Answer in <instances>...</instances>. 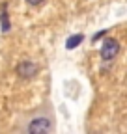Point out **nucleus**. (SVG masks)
<instances>
[{
	"label": "nucleus",
	"mask_w": 127,
	"mask_h": 134,
	"mask_svg": "<svg viewBox=\"0 0 127 134\" xmlns=\"http://www.w3.org/2000/svg\"><path fill=\"white\" fill-rule=\"evenodd\" d=\"M82 39H84V36H82V34H75V36H71V37L67 39V43H66V47H67L69 50H73L75 47H78V45H81V43H82Z\"/></svg>",
	"instance_id": "20e7f679"
},
{
	"label": "nucleus",
	"mask_w": 127,
	"mask_h": 134,
	"mask_svg": "<svg viewBox=\"0 0 127 134\" xmlns=\"http://www.w3.org/2000/svg\"><path fill=\"white\" fill-rule=\"evenodd\" d=\"M41 2H43V0H26V4H28V6H39Z\"/></svg>",
	"instance_id": "0eeeda50"
},
{
	"label": "nucleus",
	"mask_w": 127,
	"mask_h": 134,
	"mask_svg": "<svg viewBox=\"0 0 127 134\" xmlns=\"http://www.w3.org/2000/svg\"><path fill=\"white\" fill-rule=\"evenodd\" d=\"M120 52V41L114 39V37H108L105 39L103 47H101V58L105 62H110V60H114Z\"/></svg>",
	"instance_id": "f03ea898"
},
{
	"label": "nucleus",
	"mask_w": 127,
	"mask_h": 134,
	"mask_svg": "<svg viewBox=\"0 0 127 134\" xmlns=\"http://www.w3.org/2000/svg\"><path fill=\"white\" fill-rule=\"evenodd\" d=\"M2 30L8 32L9 30V23H8V11H6V6H2Z\"/></svg>",
	"instance_id": "39448f33"
},
{
	"label": "nucleus",
	"mask_w": 127,
	"mask_h": 134,
	"mask_svg": "<svg viewBox=\"0 0 127 134\" xmlns=\"http://www.w3.org/2000/svg\"><path fill=\"white\" fill-rule=\"evenodd\" d=\"M105 34H107V30H101V32H99V34H95V36H93V39H92V41H93V43H95V41H97V39H101V37H103V36H105Z\"/></svg>",
	"instance_id": "423d86ee"
},
{
	"label": "nucleus",
	"mask_w": 127,
	"mask_h": 134,
	"mask_svg": "<svg viewBox=\"0 0 127 134\" xmlns=\"http://www.w3.org/2000/svg\"><path fill=\"white\" fill-rule=\"evenodd\" d=\"M15 71H17V75L21 76V78H34L36 75H38V65L34 63V62H21L19 65H17V69H15Z\"/></svg>",
	"instance_id": "7ed1b4c3"
},
{
	"label": "nucleus",
	"mask_w": 127,
	"mask_h": 134,
	"mask_svg": "<svg viewBox=\"0 0 127 134\" xmlns=\"http://www.w3.org/2000/svg\"><path fill=\"white\" fill-rule=\"evenodd\" d=\"M28 134H51L56 130V119H54V110L51 104H45L38 108L34 114H30L24 125L21 127Z\"/></svg>",
	"instance_id": "f257e3e1"
}]
</instances>
